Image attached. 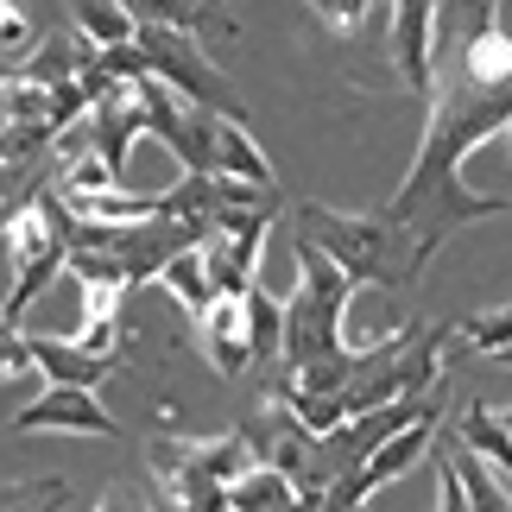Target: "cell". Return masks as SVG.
<instances>
[{
  "mask_svg": "<svg viewBox=\"0 0 512 512\" xmlns=\"http://www.w3.org/2000/svg\"><path fill=\"white\" fill-rule=\"evenodd\" d=\"M323 32H342V38H354V32H367L373 26V7H348V0H329V7H317L310 13Z\"/></svg>",
  "mask_w": 512,
  "mask_h": 512,
  "instance_id": "ffe728a7",
  "label": "cell"
},
{
  "mask_svg": "<svg viewBox=\"0 0 512 512\" xmlns=\"http://www.w3.org/2000/svg\"><path fill=\"white\" fill-rule=\"evenodd\" d=\"M26 354L32 367L51 373V386H102L121 367V354H95L83 342H57V336H26Z\"/></svg>",
  "mask_w": 512,
  "mask_h": 512,
  "instance_id": "30bf717a",
  "label": "cell"
},
{
  "mask_svg": "<svg viewBox=\"0 0 512 512\" xmlns=\"http://www.w3.org/2000/svg\"><path fill=\"white\" fill-rule=\"evenodd\" d=\"M298 241L323 247L354 285H380V291H411L424 279V260L411 247V234H399L380 209L348 215L329 203H298Z\"/></svg>",
  "mask_w": 512,
  "mask_h": 512,
  "instance_id": "7a4b0ae2",
  "label": "cell"
},
{
  "mask_svg": "<svg viewBox=\"0 0 512 512\" xmlns=\"http://www.w3.org/2000/svg\"><path fill=\"white\" fill-rule=\"evenodd\" d=\"M7 512H70V487L64 481H13L7 487Z\"/></svg>",
  "mask_w": 512,
  "mask_h": 512,
  "instance_id": "d6986e66",
  "label": "cell"
},
{
  "mask_svg": "<svg viewBox=\"0 0 512 512\" xmlns=\"http://www.w3.org/2000/svg\"><path fill=\"white\" fill-rule=\"evenodd\" d=\"M95 512H159V506H133L127 494H102V506H95Z\"/></svg>",
  "mask_w": 512,
  "mask_h": 512,
  "instance_id": "7402d4cb",
  "label": "cell"
},
{
  "mask_svg": "<svg viewBox=\"0 0 512 512\" xmlns=\"http://www.w3.org/2000/svg\"><path fill=\"white\" fill-rule=\"evenodd\" d=\"M437 7L430 0H405V7H392V70H399V83L418 95L430 108V95H437Z\"/></svg>",
  "mask_w": 512,
  "mask_h": 512,
  "instance_id": "52a82bcc",
  "label": "cell"
},
{
  "mask_svg": "<svg viewBox=\"0 0 512 512\" xmlns=\"http://www.w3.org/2000/svg\"><path fill=\"white\" fill-rule=\"evenodd\" d=\"M247 336L253 361H285V298H272L266 285L247 291Z\"/></svg>",
  "mask_w": 512,
  "mask_h": 512,
  "instance_id": "e0dca14e",
  "label": "cell"
},
{
  "mask_svg": "<svg viewBox=\"0 0 512 512\" xmlns=\"http://www.w3.org/2000/svg\"><path fill=\"white\" fill-rule=\"evenodd\" d=\"M203 348H209V361H215V373H247V361H253V336H247V298H215V310L203 323Z\"/></svg>",
  "mask_w": 512,
  "mask_h": 512,
  "instance_id": "8fae6325",
  "label": "cell"
},
{
  "mask_svg": "<svg viewBox=\"0 0 512 512\" xmlns=\"http://www.w3.org/2000/svg\"><path fill=\"white\" fill-rule=\"evenodd\" d=\"M89 146H95V159H102L114 177H121V165H127V152H133V140L140 133H152V114H146V95H140V83H127L121 95H108V102H95V114H89Z\"/></svg>",
  "mask_w": 512,
  "mask_h": 512,
  "instance_id": "ba28073f",
  "label": "cell"
},
{
  "mask_svg": "<svg viewBox=\"0 0 512 512\" xmlns=\"http://www.w3.org/2000/svg\"><path fill=\"white\" fill-rule=\"evenodd\" d=\"M228 506L234 512H285V506H298V487H291L279 468L260 462V468H247V475L228 487Z\"/></svg>",
  "mask_w": 512,
  "mask_h": 512,
  "instance_id": "2e32d148",
  "label": "cell"
},
{
  "mask_svg": "<svg viewBox=\"0 0 512 512\" xmlns=\"http://www.w3.org/2000/svg\"><path fill=\"white\" fill-rule=\"evenodd\" d=\"M209 140H215V177H241V184L279 190V177H272V165H266L260 140H253V133H247L241 121L215 114V121H209Z\"/></svg>",
  "mask_w": 512,
  "mask_h": 512,
  "instance_id": "7c38bea8",
  "label": "cell"
},
{
  "mask_svg": "<svg viewBox=\"0 0 512 512\" xmlns=\"http://www.w3.org/2000/svg\"><path fill=\"white\" fill-rule=\"evenodd\" d=\"M512 127V83H468V76H437V95L424 108V140L418 159H411L405 184L392 190V203H380V215L399 234H411L418 260L430 266L437 247L468 222H487V215H512V196H487L462 184L468 152L500 140Z\"/></svg>",
  "mask_w": 512,
  "mask_h": 512,
  "instance_id": "6da1fadb",
  "label": "cell"
},
{
  "mask_svg": "<svg viewBox=\"0 0 512 512\" xmlns=\"http://www.w3.org/2000/svg\"><path fill=\"white\" fill-rule=\"evenodd\" d=\"M165 291H171V298H177V304L190 310L196 323L209 317V310H215V298H222V291H215V279H209V260H203V247H196V253H184V260H171V266H165Z\"/></svg>",
  "mask_w": 512,
  "mask_h": 512,
  "instance_id": "9a60e30c",
  "label": "cell"
},
{
  "mask_svg": "<svg viewBox=\"0 0 512 512\" xmlns=\"http://www.w3.org/2000/svg\"><path fill=\"white\" fill-rule=\"evenodd\" d=\"M76 32H83L95 51L140 45V19H133V7H76Z\"/></svg>",
  "mask_w": 512,
  "mask_h": 512,
  "instance_id": "ac0fdd59",
  "label": "cell"
},
{
  "mask_svg": "<svg viewBox=\"0 0 512 512\" xmlns=\"http://www.w3.org/2000/svg\"><path fill=\"white\" fill-rule=\"evenodd\" d=\"M140 51H146V70L159 76V83H171L190 108H209V114H228V121H241V89H234L228 76L209 64L203 45H196L190 32L146 26V19H140Z\"/></svg>",
  "mask_w": 512,
  "mask_h": 512,
  "instance_id": "5b68a950",
  "label": "cell"
},
{
  "mask_svg": "<svg viewBox=\"0 0 512 512\" xmlns=\"http://www.w3.org/2000/svg\"><path fill=\"white\" fill-rule=\"evenodd\" d=\"M159 512H177V506H171V500H165V506H159Z\"/></svg>",
  "mask_w": 512,
  "mask_h": 512,
  "instance_id": "603a6c76",
  "label": "cell"
},
{
  "mask_svg": "<svg viewBox=\"0 0 512 512\" xmlns=\"http://www.w3.org/2000/svg\"><path fill=\"white\" fill-rule=\"evenodd\" d=\"M152 481L165 487V500L177 512H234L228 487L260 468L247 430H222V437H152L146 443Z\"/></svg>",
  "mask_w": 512,
  "mask_h": 512,
  "instance_id": "3957f363",
  "label": "cell"
},
{
  "mask_svg": "<svg viewBox=\"0 0 512 512\" xmlns=\"http://www.w3.org/2000/svg\"><path fill=\"white\" fill-rule=\"evenodd\" d=\"M437 437H443V405H437V411H424V418L411 424V430H399V437H392V443H386V449H380V456H373L367 468H354V475L336 487V494H329V506H367V500L380 494L386 481L411 475V468L424 462V449L437 443Z\"/></svg>",
  "mask_w": 512,
  "mask_h": 512,
  "instance_id": "8992f818",
  "label": "cell"
},
{
  "mask_svg": "<svg viewBox=\"0 0 512 512\" xmlns=\"http://www.w3.org/2000/svg\"><path fill=\"white\" fill-rule=\"evenodd\" d=\"M26 430H76V437H114V418L89 399V386H51L45 399L13 411V437Z\"/></svg>",
  "mask_w": 512,
  "mask_h": 512,
  "instance_id": "9c48e42d",
  "label": "cell"
},
{
  "mask_svg": "<svg viewBox=\"0 0 512 512\" xmlns=\"http://www.w3.org/2000/svg\"><path fill=\"white\" fill-rule=\"evenodd\" d=\"M456 437L475 449V456L487 462V468H500V475L512 481V430L500 424V411L494 405H462V418H456Z\"/></svg>",
  "mask_w": 512,
  "mask_h": 512,
  "instance_id": "5bb4252c",
  "label": "cell"
},
{
  "mask_svg": "<svg viewBox=\"0 0 512 512\" xmlns=\"http://www.w3.org/2000/svg\"><path fill=\"white\" fill-rule=\"evenodd\" d=\"M26 13H19V7H7V13H0V38H7V64H19V51H26Z\"/></svg>",
  "mask_w": 512,
  "mask_h": 512,
  "instance_id": "44dd1931",
  "label": "cell"
},
{
  "mask_svg": "<svg viewBox=\"0 0 512 512\" xmlns=\"http://www.w3.org/2000/svg\"><path fill=\"white\" fill-rule=\"evenodd\" d=\"M7 260H13L7 329H19V317L32 310V298L70 266V247H64V234H57L51 209H45V190H38V196H19V203H13V215H7Z\"/></svg>",
  "mask_w": 512,
  "mask_h": 512,
  "instance_id": "277c9868",
  "label": "cell"
},
{
  "mask_svg": "<svg viewBox=\"0 0 512 512\" xmlns=\"http://www.w3.org/2000/svg\"><path fill=\"white\" fill-rule=\"evenodd\" d=\"M437 443L449 449V462H456V475H462V494H468V506H475V512H512V494H506L512 481H500L494 468H487V462L475 456V449H468V443L456 437V430H443Z\"/></svg>",
  "mask_w": 512,
  "mask_h": 512,
  "instance_id": "4fadbf2b",
  "label": "cell"
}]
</instances>
